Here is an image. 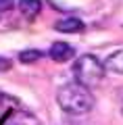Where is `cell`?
<instances>
[{
	"label": "cell",
	"instance_id": "1",
	"mask_svg": "<svg viewBox=\"0 0 123 125\" xmlns=\"http://www.w3.org/2000/svg\"><path fill=\"white\" fill-rule=\"evenodd\" d=\"M56 104L67 115L79 117V115H88L94 108V96L86 85L77 83V81H69L56 90Z\"/></svg>",
	"mask_w": 123,
	"mask_h": 125
},
{
	"label": "cell",
	"instance_id": "2",
	"mask_svg": "<svg viewBox=\"0 0 123 125\" xmlns=\"http://www.w3.org/2000/svg\"><path fill=\"white\" fill-rule=\"evenodd\" d=\"M71 69H73L75 81L81 83V85H86L88 90L96 88L102 81L104 73H106L104 62L98 61V56H94V54H81V56H77Z\"/></svg>",
	"mask_w": 123,
	"mask_h": 125
},
{
	"label": "cell",
	"instance_id": "3",
	"mask_svg": "<svg viewBox=\"0 0 123 125\" xmlns=\"http://www.w3.org/2000/svg\"><path fill=\"white\" fill-rule=\"evenodd\" d=\"M48 56L54 62H67L75 56V48L71 44H67V42H54L48 50Z\"/></svg>",
	"mask_w": 123,
	"mask_h": 125
},
{
	"label": "cell",
	"instance_id": "4",
	"mask_svg": "<svg viewBox=\"0 0 123 125\" xmlns=\"http://www.w3.org/2000/svg\"><path fill=\"white\" fill-rule=\"evenodd\" d=\"M54 29L56 31H65V33H81V31L86 29L84 21L77 17H65L61 19V21L54 23Z\"/></svg>",
	"mask_w": 123,
	"mask_h": 125
},
{
	"label": "cell",
	"instance_id": "5",
	"mask_svg": "<svg viewBox=\"0 0 123 125\" xmlns=\"http://www.w3.org/2000/svg\"><path fill=\"white\" fill-rule=\"evenodd\" d=\"M6 125H40V119L34 115V113L19 111V113H13V115L9 117Z\"/></svg>",
	"mask_w": 123,
	"mask_h": 125
},
{
	"label": "cell",
	"instance_id": "6",
	"mask_svg": "<svg viewBox=\"0 0 123 125\" xmlns=\"http://www.w3.org/2000/svg\"><path fill=\"white\" fill-rule=\"evenodd\" d=\"M104 69L123 75V50H115L113 54H109L104 61Z\"/></svg>",
	"mask_w": 123,
	"mask_h": 125
},
{
	"label": "cell",
	"instance_id": "7",
	"mask_svg": "<svg viewBox=\"0 0 123 125\" xmlns=\"http://www.w3.org/2000/svg\"><path fill=\"white\" fill-rule=\"evenodd\" d=\"M19 10H21L23 17L34 19L35 15L42 10V2H40V0H19Z\"/></svg>",
	"mask_w": 123,
	"mask_h": 125
},
{
	"label": "cell",
	"instance_id": "8",
	"mask_svg": "<svg viewBox=\"0 0 123 125\" xmlns=\"http://www.w3.org/2000/svg\"><path fill=\"white\" fill-rule=\"evenodd\" d=\"M44 56V52L38 48H25L23 52H19V61L23 62V65H34L35 61H40V58Z\"/></svg>",
	"mask_w": 123,
	"mask_h": 125
},
{
	"label": "cell",
	"instance_id": "9",
	"mask_svg": "<svg viewBox=\"0 0 123 125\" xmlns=\"http://www.w3.org/2000/svg\"><path fill=\"white\" fill-rule=\"evenodd\" d=\"M13 6H15V0H0V15L13 10Z\"/></svg>",
	"mask_w": 123,
	"mask_h": 125
},
{
	"label": "cell",
	"instance_id": "10",
	"mask_svg": "<svg viewBox=\"0 0 123 125\" xmlns=\"http://www.w3.org/2000/svg\"><path fill=\"white\" fill-rule=\"evenodd\" d=\"M11 67H13V62H11L9 58H4V56H0V73H4V71H9Z\"/></svg>",
	"mask_w": 123,
	"mask_h": 125
},
{
	"label": "cell",
	"instance_id": "11",
	"mask_svg": "<svg viewBox=\"0 0 123 125\" xmlns=\"http://www.w3.org/2000/svg\"><path fill=\"white\" fill-rule=\"evenodd\" d=\"M121 115H123V104H121Z\"/></svg>",
	"mask_w": 123,
	"mask_h": 125
}]
</instances>
